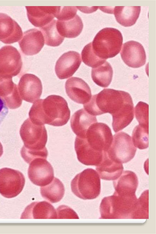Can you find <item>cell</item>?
<instances>
[{
  "instance_id": "1",
  "label": "cell",
  "mask_w": 156,
  "mask_h": 234,
  "mask_svg": "<svg viewBox=\"0 0 156 234\" xmlns=\"http://www.w3.org/2000/svg\"><path fill=\"white\" fill-rule=\"evenodd\" d=\"M30 115L35 124L61 126L69 121L70 112L64 98L51 95L37 101L32 107Z\"/></svg>"
},
{
  "instance_id": "2",
  "label": "cell",
  "mask_w": 156,
  "mask_h": 234,
  "mask_svg": "<svg viewBox=\"0 0 156 234\" xmlns=\"http://www.w3.org/2000/svg\"><path fill=\"white\" fill-rule=\"evenodd\" d=\"M133 103L132 98L128 92L105 88L92 96L90 101L83 104V107L86 111L94 116L106 113L112 116Z\"/></svg>"
},
{
  "instance_id": "3",
  "label": "cell",
  "mask_w": 156,
  "mask_h": 234,
  "mask_svg": "<svg viewBox=\"0 0 156 234\" xmlns=\"http://www.w3.org/2000/svg\"><path fill=\"white\" fill-rule=\"evenodd\" d=\"M135 194L113 195L105 197L100 206V219L131 218L137 201Z\"/></svg>"
},
{
  "instance_id": "4",
  "label": "cell",
  "mask_w": 156,
  "mask_h": 234,
  "mask_svg": "<svg viewBox=\"0 0 156 234\" xmlns=\"http://www.w3.org/2000/svg\"><path fill=\"white\" fill-rule=\"evenodd\" d=\"M123 42L121 32L113 28L106 27L99 31L92 42L96 55L106 59L115 56L120 52Z\"/></svg>"
},
{
  "instance_id": "5",
  "label": "cell",
  "mask_w": 156,
  "mask_h": 234,
  "mask_svg": "<svg viewBox=\"0 0 156 234\" xmlns=\"http://www.w3.org/2000/svg\"><path fill=\"white\" fill-rule=\"evenodd\" d=\"M71 186L73 193L79 198L84 200L95 199L100 193V176L95 170L86 169L75 177Z\"/></svg>"
},
{
  "instance_id": "6",
  "label": "cell",
  "mask_w": 156,
  "mask_h": 234,
  "mask_svg": "<svg viewBox=\"0 0 156 234\" xmlns=\"http://www.w3.org/2000/svg\"><path fill=\"white\" fill-rule=\"evenodd\" d=\"M136 150L131 137L127 133L121 131L113 135L112 144L106 152L110 158L122 164L131 160L134 157Z\"/></svg>"
},
{
  "instance_id": "7",
  "label": "cell",
  "mask_w": 156,
  "mask_h": 234,
  "mask_svg": "<svg viewBox=\"0 0 156 234\" xmlns=\"http://www.w3.org/2000/svg\"><path fill=\"white\" fill-rule=\"evenodd\" d=\"M80 137L83 139L91 148L99 152L107 151L113 138L109 126L105 124L97 122L90 126L84 136Z\"/></svg>"
},
{
  "instance_id": "8",
  "label": "cell",
  "mask_w": 156,
  "mask_h": 234,
  "mask_svg": "<svg viewBox=\"0 0 156 234\" xmlns=\"http://www.w3.org/2000/svg\"><path fill=\"white\" fill-rule=\"evenodd\" d=\"M25 183V178L20 172L8 168L0 170V193L4 197L16 196L22 191Z\"/></svg>"
},
{
  "instance_id": "9",
  "label": "cell",
  "mask_w": 156,
  "mask_h": 234,
  "mask_svg": "<svg viewBox=\"0 0 156 234\" xmlns=\"http://www.w3.org/2000/svg\"><path fill=\"white\" fill-rule=\"evenodd\" d=\"M28 175L33 184L41 187L51 183L54 178L51 165L46 159L42 158L33 160L29 168Z\"/></svg>"
},
{
  "instance_id": "10",
  "label": "cell",
  "mask_w": 156,
  "mask_h": 234,
  "mask_svg": "<svg viewBox=\"0 0 156 234\" xmlns=\"http://www.w3.org/2000/svg\"><path fill=\"white\" fill-rule=\"evenodd\" d=\"M120 55L124 63L131 67L139 68L146 63V57L144 48L137 41H130L124 43Z\"/></svg>"
},
{
  "instance_id": "11",
  "label": "cell",
  "mask_w": 156,
  "mask_h": 234,
  "mask_svg": "<svg viewBox=\"0 0 156 234\" xmlns=\"http://www.w3.org/2000/svg\"><path fill=\"white\" fill-rule=\"evenodd\" d=\"M81 62L80 55L74 51L63 54L57 60L55 67L56 74L60 79L72 76L79 68Z\"/></svg>"
},
{
  "instance_id": "12",
  "label": "cell",
  "mask_w": 156,
  "mask_h": 234,
  "mask_svg": "<svg viewBox=\"0 0 156 234\" xmlns=\"http://www.w3.org/2000/svg\"><path fill=\"white\" fill-rule=\"evenodd\" d=\"M66 91L68 97L76 103L84 104L92 96L90 89L82 79L72 77L68 79L65 85Z\"/></svg>"
},
{
  "instance_id": "13",
  "label": "cell",
  "mask_w": 156,
  "mask_h": 234,
  "mask_svg": "<svg viewBox=\"0 0 156 234\" xmlns=\"http://www.w3.org/2000/svg\"><path fill=\"white\" fill-rule=\"evenodd\" d=\"M23 35L18 23L7 14L0 13V41L6 44L18 41Z\"/></svg>"
},
{
  "instance_id": "14",
  "label": "cell",
  "mask_w": 156,
  "mask_h": 234,
  "mask_svg": "<svg viewBox=\"0 0 156 234\" xmlns=\"http://www.w3.org/2000/svg\"><path fill=\"white\" fill-rule=\"evenodd\" d=\"M25 7L29 20L34 26L41 28L53 20L59 6H26Z\"/></svg>"
},
{
  "instance_id": "15",
  "label": "cell",
  "mask_w": 156,
  "mask_h": 234,
  "mask_svg": "<svg viewBox=\"0 0 156 234\" xmlns=\"http://www.w3.org/2000/svg\"><path fill=\"white\" fill-rule=\"evenodd\" d=\"M19 42L20 49L27 55H33L39 53L44 45V39L41 31L35 28L25 32Z\"/></svg>"
},
{
  "instance_id": "16",
  "label": "cell",
  "mask_w": 156,
  "mask_h": 234,
  "mask_svg": "<svg viewBox=\"0 0 156 234\" xmlns=\"http://www.w3.org/2000/svg\"><path fill=\"white\" fill-rule=\"evenodd\" d=\"M75 149L78 160L86 165L97 166L101 161L103 152L91 148L82 138L76 136Z\"/></svg>"
},
{
  "instance_id": "17",
  "label": "cell",
  "mask_w": 156,
  "mask_h": 234,
  "mask_svg": "<svg viewBox=\"0 0 156 234\" xmlns=\"http://www.w3.org/2000/svg\"><path fill=\"white\" fill-rule=\"evenodd\" d=\"M26 139L31 152H39L47 150L45 147L47 140V131L44 125L30 123L27 124Z\"/></svg>"
},
{
  "instance_id": "18",
  "label": "cell",
  "mask_w": 156,
  "mask_h": 234,
  "mask_svg": "<svg viewBox=\"0 0 156 234\" xmlns=\"http://www.w3.org/2000/svg\"><path fill=\"white\" fill-rule=\"evenodd\" d=\"M21 219H57V213L53 206L46 201L33 202L25 209Z\"/></svg>"
},
{
  "instance_id": "19",
  "label": "cell",
  "mask_w": 156,
  "mask_h": 234,
  "mask_svg": "<svg viewBox=\"0 0 156 234\" xmlns=\"http://www.w3.org/2000/svg\"><path fill=\"white\" fill-rule=\"evenodd\" d=\"M96 167L100 177L106 180H114L121 175L123 170L122 164L110 158L106 151L103 152L102 160Z\"/></svg>"
},
{
  "instance_id": "20",
  "label": "cell",
  "mask_w": 156,
  "mask_h": 234,
  "mask_svg": "<svg viewBox=\"0 0 156 234\" xmlns=\"http://www.w3.org/2000/svg\"><path fill=\"white\" fill-rule=\"evenodd\" d=\"M97 122L96 116L89 113L84 109L76 111L70 120L71 128L77 136H84L90 126Z\"/></svg>"
},
{
  "instance_id": "21",
  "label": "cell",
  "mask_w": 156,
  "mask_h": 234,
  "mask_svg": "<svg viewBox=\"0 0 156 234\" xmlns=\"http://www.w3.org/2000/svg\"><path fill=\"white\" fill-rule=\"evenodd\" d=\"M117 193L122 195L135 194L138 181L136 175L130 171H123L120 176L113 182Z\"/></svg>"
},
{
  "instance_id": "22",
  "label": "cell",
  "mask_w": 156,
  "mask_h": 234,
  "mask_svg": "<svg viewBox=\"0 0 156 234\" xmlns=\"http://www.w3.org/2000/svg\"><path fill=\"white\" fill-rule=\"evenodd\" d=\"M140 6H115L112 10L117 21L125 27L136 23L140 12Z\"/></svg>"
},
{
  "instance_id": "23",
  "label": "cell",
  "mask_w": 156,
  "mask_h": 234,
  "mask_svg": "<svg viewBox=\"0 0 156 234\" xmlns=\"http://www.w3.org/2000/svg\"><path fill=\"white\" fill-rule=\"evenodd\" d=\"M56 27L61 36L68 38H75L81 32L83 24L80 17L76 14L73 18L65 20H58Z\"/></svg>"
},
{
  "instance_id": "24",
  "label": "cell",
  "mask_w": 156,
  "mask_h": 234,
  "mask_svg": "<svg viewBox=\"0 0 156 234\" xmlns=\"http://www.w3.org/2000/svg\"><path fill=\"white\" fill-rule=\"evenodd\" d=\"M40 191L44 198L51 203H56L59 202L64 196L65 188L61 181L54 177L51 183L41 187Z\"/></svg>"
},
{
  "instance_id": "25",
  "label": "cell",
  "mask_w": 156,
  "mask_h": 234,
  "mask_svg": "<svg viewBox=\"0 0 156 234\" xmlns=\"http://www.w3.org/2000/svg\"><path fill=\"white\" fill-rule=\"evenodd\" d=\"M113 74V69L111 64L106 61L96 67L92 68L91 76L93 80L97 85L106 88L110 84Z\"/></svg>"
},
{
  "instance_id": "26",
  "label": "cell",
  "mask_w": 156,
  "mask_h": 234,
  "mask_svg": "<svg viewBox=\"0 0 156 234\" xmlns=\"http://www.w3.org/2000/svg\"><path fill=\"white\" fill-rule=\"evenodd\" d=\"M56 20L53 19L51 22L41 27L44 36L45 43L47 45L53 47L60 45L64 38L60 35L56 27Z\"/></svg>"
},
{
  "instance_id": "27",
  "label": "cell",
  "mask_w": 156,
  "mask_h": 234,
  "mask_svg": "<svg viewBox=\"0 0 156 234\" xmlns=\"http://www.w3.org/2000/svg\"><path fill=\"white\" fill-rule=\"evenodd\" d=\"M131 218H148V190H146L137 200Z\"/></svg>"
},
{
  "instance_id": "28",
  "label": "cell",
  "mask_w": 156,
  "mask_h": 234,
  "mask_svg": "<svg viewBox=\"0 0 156 234\" xmlns=\"http://www.w3.org/2000/svg\"><path fill=\"white\" fill-rule=\"evenodd\" d=\"M148 128L139 124L136 126L132 132V140L136 147L140 149L148 147Z\"/></svg>"
},
{
  "instance_id": "29",
  "label": "cell",
  "mask_w": 156,
  "mask_h": 234,
  "mask_svg": "<svg viewBox=\"0 0 156 234\" xmlns=\"http://www.w3.org/2000/svg\"><path fill=\"white\" fill-rule=\"evenodd\" d=\"M81 54L83 62L86 65L92 68L96 67L106 61V59H101L94 53L92 49L91 42L84 46Z\"/></svg>"
},
{
  "instance_id": "30",
  "label": "cell",
  "mask_w": 156,
  "mask_h": 234,
  "mask_svg": "<svg viewBox=\"0 0 156 234\" xmlns=\"http://www.w3.org/2000/svg\"><path fill=\"white\" fill-rule=\"evenodd\" d=\"M148 105L142 102H139L135 107V117L139 124L148 128Z\"/></svg>"
},
{
  "instance_id": "31",
  "label": "cell",
  "mask_w": 156,
  "mask_h": 234,
  "mask_svg": "<svg viewBox=\"0 0 156 234\" xmlns=\"http://www.w3.org/2000/svg\"><path fill=\"white\" fill-rule=\"evenodd\" d=\"M77 12L76 6H59L55 17L61 20H65L73 18Z\"/></svg>"
},
{
  "instance_id": "32",
  "label": "cell",
  "mask_w": 156,
  "mask_h": 234,
  "mask_svg": "<svg viewBox=\"0 0 156 234\" xmlns=\"http://www.w3.org/2000/svg\"><path fill=\"white\" fill-rule=\"evenodd\" d=\"M56 211L57 219H79L74 210L66 205L59 206Z\"/></svg>"
},
{
  "instance_id": "33",
  "label": "cell",
  "mask_w": 156,
  "mask_h": 234,
  "mask_svg": "<svg viewBox=\"0 0 156 234\" xmlns=\"http://www.w3.org/2000/svg\"><path fill=\"white\" fill-rule=\"evenodd\" d=\"M9 112L8 108L5 100L0 96V125Z\"/></svg>"
}]
</instances>
